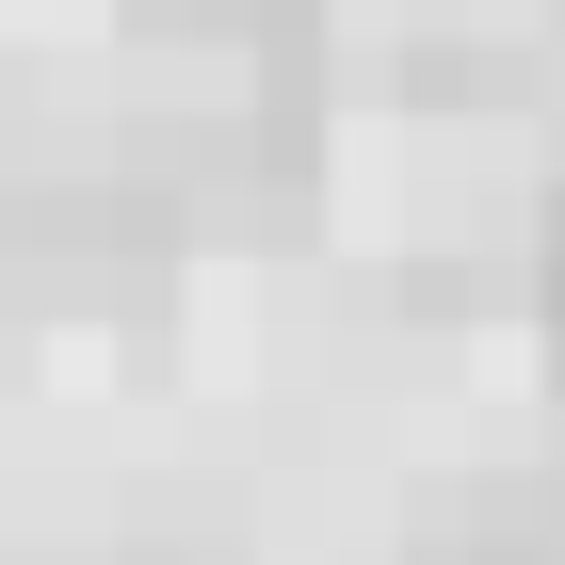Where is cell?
I'll return each instance as SVG.
<instances>
[{
    "instance_id": "1",
    "label": "cell",
    "mask_w": 565,
    "mask_h": 565,
    "mask_svg": "<svg viewBox=\"0 0 565 565\" xmlns=\"http://www.w3.org/2000/svg\"><path fill=\"white\" fill-rule=\"evenodd\" d=\"M146 17H178V33H226V17H259V0H146Z\"/></svg>"
}]
</instances>
